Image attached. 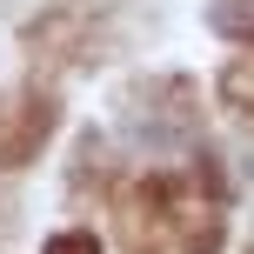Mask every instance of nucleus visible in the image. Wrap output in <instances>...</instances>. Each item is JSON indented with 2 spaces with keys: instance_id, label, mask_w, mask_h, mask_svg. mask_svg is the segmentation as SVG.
<instances>
[{
  "instance_id": "1",
  "label": "nucleus",
  "mask_w": 254,
  "mask_h": 254,
  "mask_svg": "<svg viewBox=\"0 0 254 254\" xmlns=\"http://www.w3.org/2000/svg\"><path fill=\"white\" fill-rule=\"evenodd\" d=\"M214 27L234 40H254V0H214Z\"/></svg>"
},
{
  "instance_id": "2",
  "label": "nucleus",
  "mask_w": 254,
  "mask_h": 254,
  "mask_svg": "<svg viewBox=\"0 0 254 254\" xmlns=\"http://www.w3.org/2000/svg\"><path fill=\"white\" fill-rule=\"evenodd\" d=\"M221 94H228V107H241L254 121V67H228V74H221Z\"/></svg>"
},
{
  "instance_id": "3",
  "label": "nucleus",
  "mask_w": 254,
  "mask_h": 254,
  "mask_svg": "<svg viewBox=\"0 0 254 254\" xmlns=\"http://www.w3.org/2000/svg\"><path fill=\"white\" fill-rule=\"evenodd\" d=\"M47 254H101V241H94V234H54Z\"/></svg>"
}]
</instances>
